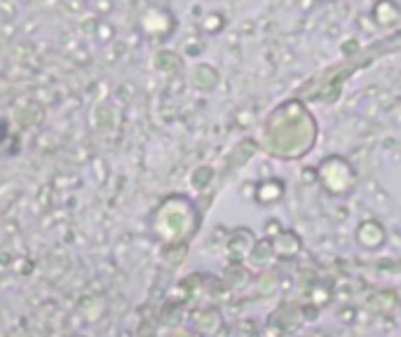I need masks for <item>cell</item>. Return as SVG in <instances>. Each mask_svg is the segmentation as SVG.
Listing matches in <instances>:
<instances>
[{"label": "cell", "mask_w": 401, "mask_h": 337, "mask_svg": "<svg viewBox=\"0 0 401 337\" xmlns=\"http://www.w3.org/2000/svg\"><path fill=\"white\" fill-rule=\"evenodd\" d=\"M371 19L380 29H394L401 22V8L397 0H378L371 8Z\"/></svg>", "instance_id": "1"}, {"label": "cell", "mask_w": 401, "mask_h": 337, "mask_svg": "<svg viewBox=\"0 0 401 337\" xmlns=\"http://www.w3.org/2000/svg\"><path fill=\"white\" fill-rule=\"evenodd\" d=\"M202 26H204L206 33H218V31H223L225 19H223V15H218V12H216V15H206Z\"/></svg>", "instance_id": "2"}, {"label": "cell", "mask_w": 401, "mask_h": 337, "mask_svg": "<svg viewBox=\"0 0 401 337\" xmlns=\"http://www.w3.org/2000/svg\"><path fill=\"white\" fill-rule=\"evenodd\" d=\"M73 337H85V335H73Z\"/></svg>", "instance_id": "3"}]
</instances>
